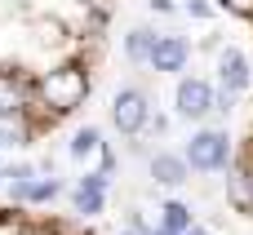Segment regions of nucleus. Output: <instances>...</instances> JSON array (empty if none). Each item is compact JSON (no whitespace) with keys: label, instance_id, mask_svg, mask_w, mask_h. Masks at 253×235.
Segmentation results:
<instances>
[{"label":"nucleus","instance_id":"1","mask_svg":"<svg viewBox=\"0 0 253 235\" xmlns=\"http://www.w3.org/2000/svg\"><path fill=\"white\" fill-rule=\"evenodd\" d=\"M36 89H40V107H44L49 116H71V111L84 107V98H89V71H84L80 62H62V67L44 71Z\"/></svg>","mask_w":253,"mask_h":235},{"label":"nucleus","instance_id":"2","mask_svg":"<svg viewBox=\"0 0 253 235\" xmlns=\"http://www.w3.org/2000/svg\"><path fill=\"white\" fill-rule=\"evenodd\" d=\"M182 160L196 173H222L231 164V138H227V129H196L191 142H187V151H182Z\"/></svg>","mask_w":253,"mask_h":235},{"label":"nucleus","instance_id":"3","mask_svg":"<svg viewBox=\"0 0 253 235\" xmlns=\"http://www.w3.org/2000/svg\"><path fill=\"white\" fill-rule=\"evenodd\" d=\"M147 120H151V98H147L142 89H133V84L116 89V98H111V124H116L125 138H133V133L147 129Z\"/></svg>","mask_w":253,"mask_h":235},{"label":"nucleus","instance_id":"4","mask_svg":"<svg viewBox=\"0 0 253 235\" xmlns=\"http://www.w3.org/2000/svg\"><path fill=\"white\" fill-rule=\"evenodd\" d=\"M173 111H178V120H205L213 111V84L200 76H182L173 89Z\"/></svg>","mask_w":253,"mask_h":235},{"label":"nucleus","instance_id":"5","mask_svg":"<svg viewBox=\"0 0 253 235\" xmlns=\"http://www.w3.org/2000/svg\"><path fill=\"white\" fill-rule=\"evenodd\" d=\"M187 58H191V44L182 36H173V31H160L156 44H151V53H147V67L156 76H178L187 67Z\"/></svg>","mask_w":253,"mask_h":235},{"label":"nucleus","instance_id":"6","mask_svg":"<svg viewBox=\"0 0 253 235\" xmlns=\"http://www.w3.org/2000/svg\"><path fill=\"white\" fill-rule=\"evenodd\" d=\"M218 80H222V89L227 93H245L253 84V62L245 49H236V44H227L222 53H218Z\"/></svg>","mask_w":253,"mask_h":235},{"label":"nucleus","instance_id":"7","mask_svg":"<svg viewBox=\"0 0 253 235\" xmlns=\"http://www.w3.org/2000/svg\"><path fill=\"white\" fill-rule=\"evenodd\" d=\"M107 187H111L107 173H84V178L71 187V204H76V213H80V218H98V213L107 209Z\"/></svg>","mask_w":253,"mask_h":235},{"label":"nucleus","instance_id":"8","mask_svg":"<svg viewBox=\"0 0 253 235\" xmlns=\"http://www.w3.org/2000/svg\"><path fill=\"white\" fill-rule=\"evenodd\" d=\"M62 196V182L58 178H27L18 187H9V200L13 204H53Z\"/></svg>","mask_w":253,"mask_h":235},{"label":"nucleus","instance_id":"9","mask_svg":"<svg viewBox=\"0 0 253 235\" xmlns=\"http://www.w3.org/2000/svg\"><path fill=\"white\" fill-rule=\"evenodd\" d=\"M147 169H151V178H156L160 187H182V182L191 178L187 160H182V156H173V151H156V156L147 160Z\"/></svg>","mask_w":253,"mask_h":235},{"label":"nucleus","instance_id":"10","mask_svg":"<svg viewBox=\"0 0 253 235\" xmlns=\"http://www.w3.org/2000/svg\"><path fill=\"white\" fill-rule=\"evenodd\" d=\"M22 111H27V80L0 67V116H22Z\"/></svg>","mask_w":253,"mask_h":235},{"label":"nucleus","instance_id":"11","mask_svg":"<svg viewBox=\"0 0 253 235\" xmlns=\"http://www.w3.org/2000/svg\"><path fill=\"white\" fill-rule=\"evenodd\" d=\"M160 227L173 235H182L187 227H196V213H191V204H182V200H165L160 204Z\"/></svg>","mask_w":253,"mask_h":235},{"label":"nucleus","instance_id":"12","mask_svg":"<svg viewBox=\"0 0 253 235\" xmlns=\"http://www.w3.org/2000/svg\"><path fill=\"white\" fill-rule=\"evenodd\" d=\"M156 36H160V31H151V27H129V36H125V58H129V62H147Z\"/></svg>","mask_w":253,"mask_h":235},{"label":"nucleus","instance_id":"13","mask_svg":"<svg viewBox=\"0 0 253 235\" xmlns=\"http://www.w3.org/2000/svg\"><path fill=\"white\" fill-rule=\"evenodd\" d=\"M67 151H71V160H89V156H98V151H102V129H93V124L76 129Z\"/></svg>","mask_w":253,"mask_h":235},{"label":"nucleus","instance_id":"14","mask_svg":"<svg viewBox=\"0 0 253 235\" xmlns=\"http://www.w3.org/2000/svg\"><path fill=\"white\" fill-rule=\"evenodd\" d=\"M31 142V124L22 116H0V147H27Z\"/></svg>","mask_w":253,"mask_h":235},{"label":"nucleus","instance_id":"15","mask_svg":"<svg viewBox=\"0 0 253 235\" xmlns=\"http://www.w3.org/2000/svg\"><path fill=\"white\" fill-rule=\"evenodd\" d=\"M222 13H236V18H253V0H218Z\"/></svg>","mask_w":253,"mask_h":235},{"label":"nucleus","instance_id":"16","mask_svg":"<svg viewBox=\"0 0 253 235\" xmlns=\"http://www.w3.org/2000/svg\"><path fill=\"white\" fill-rule=\"evenodd\" d=\"M182 9H187L191 18H213V4H209V0H187Z\"/></svg>","mask_w":253,"mask_h":235},{"label":"nucleus","instance_id":"17","mask_svg":"<svg viewBox=\"0 0 253 235\" xmlns=\"http://www.w3.org/2000/svg\"><path fill=\"white\" fill-rule=\"evenodd\" d=\"M151 4V13H173V0H147Z\"/></svg>","mask_w":253,"mask_h":235},{"label":"nucleus","instance_id":"18","mask_svg":"<svg viewBox=\"0 0 253 235\" xmlns=\"http://www.w3.org/2000/svg\"><path fill=\"white\" fill-rule=\"evenodd\" d=\"M182 235H209V231H205V227L196 222V227H187V231H182Z\"/></svg>","mask_w":253,"mask_h":235},{"label":"nucleus","instance_id":"19","mask_svg":"<svg viewBox=\"0 0 253 235\" xmlns=\"http://www.w3.org/2000/svg\"><path fill=\"white\" fill-rule=\"evenodd\" d=\"M147 235H173V231H165V227H156V231H147Z\"/></svg>","mask_w":253,"mask_h":235},{"label":"nucleus","instance_id":"20","mask_svg":"<svg viewBox=\"0 0 253 235\" xmlns=\"http://www.w3.org/2000/svg\"><path fill=\"white\" fill-rule=\"evenodd\" d=\"M84 4H98V9H107V0H84Z\"/></svg>","mask_w":253,"mask_h":235},{"label":"nucleus","instance_id":"21","mask_svg":"<svg viewBox=\"0 0 253 235\" xmlns=\"http://www.w3.org/2000/svg\"><path fill=\"white\" fill-rule=\"evenodd\" d=\"M120 235H142V231H133V227H125V231H120Z\"/></svg>","mask_w":253,"mask_h":235},{"label":"nucleus","instance_id":"22","mask_svg":"<svg viewBox=\"0 0 253 235\" xmlns=\"http://www.w3.org/2000/svg\"><path fill=\"white\" fill-rule=\"evenodd\" d=\"M249 187H253V178H249Z\"/></svg>","mask_w":253,"mask_h":235}]
</instances>
